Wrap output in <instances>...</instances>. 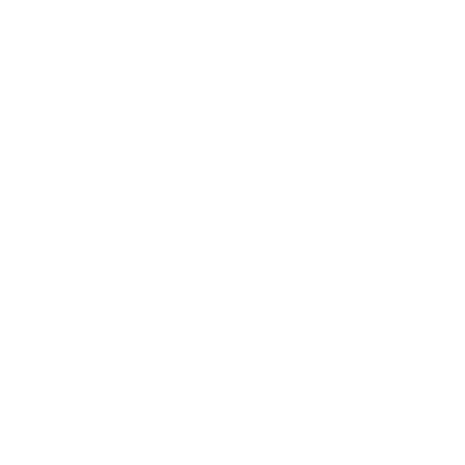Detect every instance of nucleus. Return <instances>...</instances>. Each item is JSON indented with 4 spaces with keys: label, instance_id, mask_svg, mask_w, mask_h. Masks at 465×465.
<instances>
[]
</instances>
